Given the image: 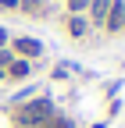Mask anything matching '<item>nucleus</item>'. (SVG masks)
Returning a JSON list of instances; mask_svg holds the SVG:
<instances>
[{"label": "nucleus", "instance_id": "1a4fd4ad", "mask_svg": "<svg viewBox=\"0 0 125 128\" xmlns=\"http://www.w3.org/2000/svg\"><path fill=\"white\" fill-rule=\"evenodd\" d=\"M4 43H7V32H4V28H0V46H4Z\"/></svg>", "mask_w": 125, "mask_h": 128}, {"label": "nucleus", "instance_id": "9d476101", "mask_svg": "<svg viewBox=\"0 0 125 128\" xmlns=\"http://www.w3.org/2000/svg\"><path fill=\"white\" fill-rule=\"evenodd\" d=\"M0 78H4V71H0Z\"/></svg>", "mask_w": 125, "mask_h": 128}, {"label": "nucleus", "instance_id": "39448f33", "mask_svg": "<svg viewBox=\"0 0 125 128\" xmlns=\"http://www.w3.org/2000/svg\"><path fill=\"white\" fill-rule=\"evenodd\" d=\"M29 71H32V68H29V60H11V68H7L11 78H25Z\"/></svg>", "mask_w": 125, "mask_h": 128}, {"label": "nucleus", "instance_id": "7ed1b4c3", "mask_svg": "<svg viewBox=\"0 0 125 128\" xmlns=\"http://www.w3.org/2000/svg\"><path fill=\"white\" fill-rule=\"evenodd\" d=\"M14 46H18L22 57H39V54H43V46H39L36 39H14Z\"/></svg>", "mask_w": 125, "mask_h": 128}, {"label": "nucleus", "instance_id": "0eeeda50", "mask_svg": "<svg viewBox=\"0 0 125 128\" xmlns=\"http://www.w3.org/2000/svg\"><path fill=\"white\" fill-rule=\"evenodd\" d=\"M39 4H43V0H25V4H22V7H25V11H36Z\"/></svg>", "mask_w": 125, "mask_h": 128}, {"label": "nucleus", "instance_id": "6e6552de", "mask_svg": "<svg viewBox=\"0 0 125 128\" xmlns=\"http://www.w3.org/2000/svg\"><path fill=\"white\" fill-rule=\"evenodd\" d=\"M0 4H4V7H18V0H0Z\"/></svg>", "mask_w": 125, "mask_h": 128}, {"label": "nucleus", "instance_id": "f03ea898", "mask_svg": "<svg viewBox=\"0 0 125 128\" xmlns=\"http://www.w3.org/2000/svg\"><path fill=\"white\" fill-rule=\"evenodd\" d=\"M104 25L111 28V32L125 28V0H111V7H107V18H104Z\"/></svg>", "mask_w": 125, "mask_h": 128}, {"label": "nucleus", "instance_id": "423d86ee", "mask_svg": "<svg viewBox=\"0 0 125 128\" xmlns=\"http://www.w3.org/2000/svg\"><path fill=\"white\" fill-rule=\"evenodd\" d=\"M68 32H72V36H86V22L79 18V14H75V18L68 22Z\"/></svg>", "mask_w": 125, "mask_h": 128}, {"label": "nucleus", "instance_id": "20e7f679", "mask_svg": "<svg viewBox=\"0 0 125 128\" xmlns=\"http://www.w3.org/2000/svg\"><path fill=\"white\" fill-rule=\"evenodd\" d=\"M107 7H111V0H89V14H93V22H104V18H107Z\"/></svg>", "mask_w": 125, "mask_h": 128}, {"label": "nucleus", "instance_id": "f257e3e1", "mask_svg": "<svg viewBox=\"0 0 125 128\" xmlns=\"http://www.w3.org/2000/svg\"><path fill=\"white\" fill-rule=\"evenodd\" d=\"M50 114H54V103L50 100H36V103H29L22 110V124H43Z\"/></svg>", "mask_w": 125, "mask_h": 128}]
</instances>
